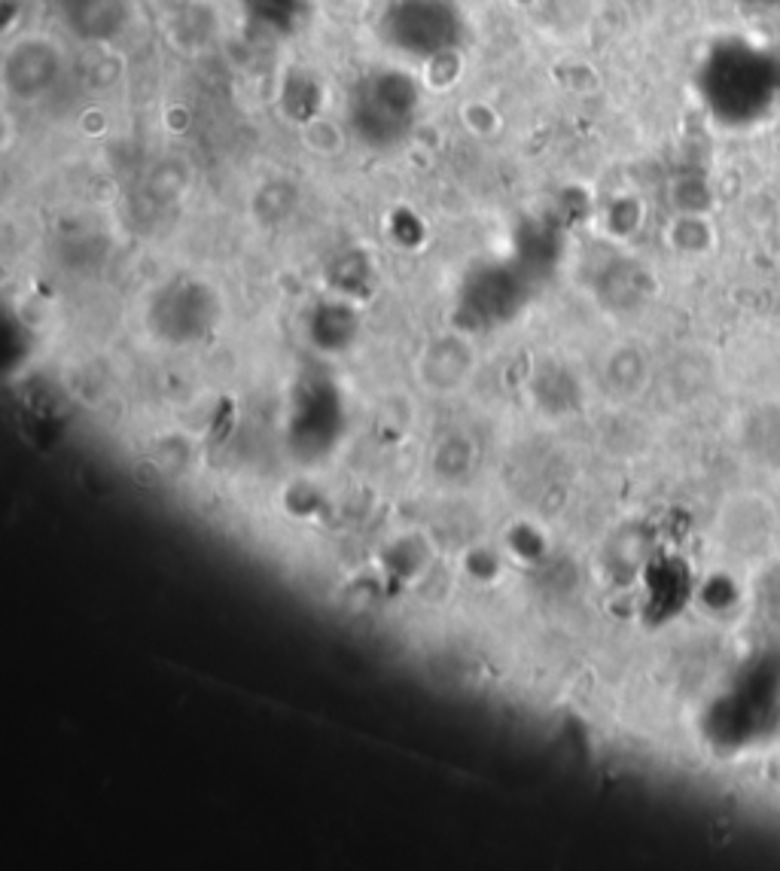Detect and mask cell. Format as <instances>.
I'll list each match as a JSON object with an SVG mask.
<instances>
[{"label":"cell","mask_w":780,"mask_h":871,"mask_svg":"<svg viewBox=\"0 0 780 871\" xmlns=\"http://www.w3.org/2000/svg\"><path fill=\"white\" fill-rule=\"evenodd\" d=\"M415 369L427 390L454 393L473 375V348L464 339H454V335H439L421 351Z\"/></svg>","instance_id":"cell-1"},{"label":"cell","mask_w":780,"mask_h":871,"mask_svg":"<svg viewBox=\"0 0 780 871\" xmlns=\"http://www.w3.org/2000/svg\"><path fill=\"white\" fill-rule=\"evenodd\" d=\"M305 144L314 150V153H323V156H333L345 147V134L339 131L336 122L330 119H314L305 125Z\"/></svg>","instance_id":"cell-2"}]
</instances>
